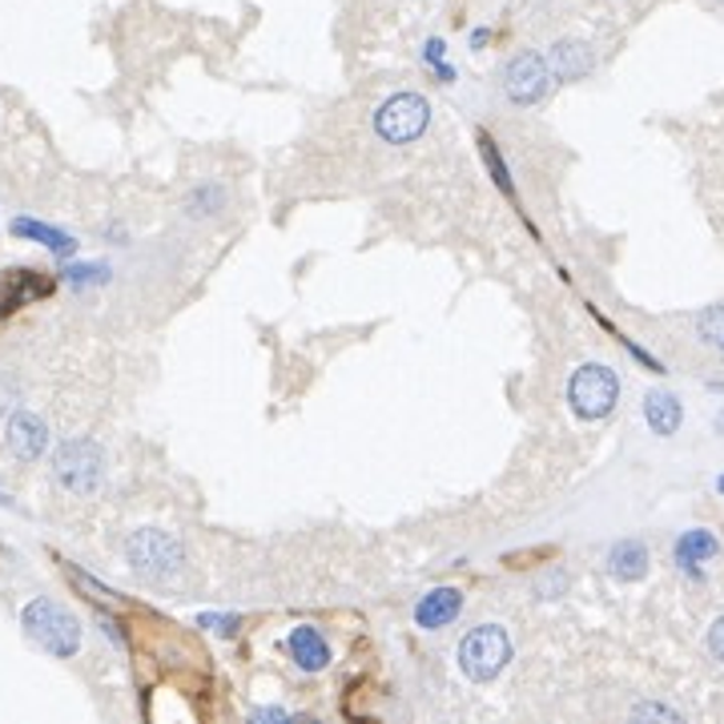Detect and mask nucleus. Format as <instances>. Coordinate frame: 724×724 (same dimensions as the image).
Here are the masks:
<instances>
[{
	"instance_id": "a878e982",
	"label": "nucleus",
	"mask_w": 724,
	"mask_h": 724,
	"mask_svg": "<svg viewBox=\"0 0 724 724\" xmlns=\"http://www.w3.org/2000/svg\"><path fill=\"white\" fill-rule=\"evenodd\" d=\"M564 588H568V576H547L539 584V591H564Z\"/></svg>"
},
{
	"instance_id": "f257e3e1",
	"label": "nucleus",
	"mask_w": 724,
	"mask_h": 724,
	"mask_svg": "<svg viewBox=\"0 0 724 724\" xmlns=\"http://www.w3.org/2000/svg\"><path fill=\"white\" fill-rule=\"evenodd\" d=\"M21 625H24V632L33 636L45 652H53V657H77L81 625H77V616L69 612V608H61L56 600H33L21 612Z\"/></svg>"
},
{
	"instance_id": "0eeeda50",
	"label": "nucleus",
	"mask_w": 724,
	"mask_h": 724,
	"mask_svg": "<svg viewBox=\"0 0 724 724\" xmlns=\"http://www.w3.org/2000/svg\"><path fill=\"white\" fill-rule=\"evenodd\" d=\"M547 85H552V69L539 53H520L503 69V93L515 105H535L547 93Z\"/></svg>"
},
{
	"instance_id": "dca6fc26",
	"label": "nucleus",
	"mask_w": 724,
	"mask_h": 724,
	"mask_svg": "<svg viewBox=\"0 0 724 724\" xmlns=\"http://www.w3.org/2000/svg\"><path fill=\"white\" fill-rule=\"evenodd\" d=\"M12 234L29 238V242H41L45 250H53V254H73V250H77V242H73L65 230L36 222V218H17V222H12Z\"/></svg>"
},
{
	"instance_id": "aec40b11",
	"label": "nucleus",
	"mask_w": 724,
	"mask_h": 724,
	"mask_svg": "<svg viewBox=\"0 0 724 724\" xmlns=\"http://www.w3.org/2000/svg\"><path fill=\"white\" fill-rule=\"evenodd\" d=\"M222 190H218V186H206V190H193L190 193V201H186V206H190V213H218L222 210Z\"/></svg>"
},
{
	"instance_id": "4468645a",
	"label": "nucleus",
	"mask_w": 724,
	"mask_h": 724,
	"mask_svg": "<svg viewBox=\"0 0 724 724\" xmlns=\"http://www.w3.org/2000/svg\"><path fill=\"white\" fill-rule=\"evenodd\" d=\"M644 423L652 427V434L672 439L684 423V402L672 390H648L644 395Z\"/></svg>"
},
{
	"instance_id": "423d86ee",
	"label": "nucleus",
	"mask_w": 724,
	"mask_h": 724,
	"mask_svg": "<svg viewBox=\"0 0 724 724\" xmlns=\"http://www.w3.org/2000/svg\"><path fill=\"white\" fill-rule=\"evenodd\" d=\"M101 471H105V455L90 439H69V443H61V451L53 459L56 483L73 491V495H93L101 487Z\"/></svg>"
},
{
	"instance_id": "6e6552de",
	"label": "nucleus",
	"mask_w": 724,
	"mask_h": 724,
	"mask_svg": "<svg viewBox=\"0 0 724 724\" xmlns=\"http://www.w3.org/2000/svg\"><path fill=\"white\" fill-rule=\"evenodd\" d=\"M716 556H721V539L709 527H689L672 544V564L696 584H704V564H713Z\"/></svg>"
},
{
	"instance_id": "a211bd4d",
	"label": "nucleus",
	"mask_w": 724,
	"mask_h": 724,
	"mask_svg": "<svg viewBox=\"0 0 724 724\" xmlns=\"http://www.w3.org/2000/svg\"><path fill=\"white\" fill-rule=\"evenodd\" d=\"M480 154H483V161H487V174L495 178V186H500L507 198H515V181H512V169H507V161H503V154H500V145L491 141L487 134H480Z\"/></svg>"
},
{
	"instance_id": "393cba45",
	"label": "nucleus",
	"mask_w": 724,
	"mask_h": 724,
	"mask_svg": "<svg viewBox=\"0 0 724 724\" xmlns=\"http://www.w3.org/2000/svg\"><path fill=\"white\" fill-rule=\"evenodd\" d=\"M250 721H290V713L286 709H254V716H250Z\"/></svg>"
},
{
	"instance_id": "ddd939ff",
	"label": "nucleus",
	"mask_w": 724,
	"mask_h": 724,
	"mask_svg": "<svg viewBox=\"0 0 724 724\" xmlns=\"http://www.w3.org/2000/svg\"><path fill=\"white\" fill-rule=\"evenodd\" d=\"M547 69H552L556 81H584L596 69V56H591V49L584 41H559L547 53Z\"/></svg>"
},
{
	"instance_id": "4be33fe9",
	"label": "nucleus",
	"mask_w": 724,
	"mask_h": 724,
	"mask_svg": "<svg viewBox=\"0 0 724 724\" xmlns=\"http://www.w3.org/2000/svg\"><path fill=\"white\" fill-rule=\"evenodd\" d=\"M238 616H218V612H206V616H198V628H210V632H218V636H234L238 632Z\"/></svg>"
},
{
	"instance_id": "1a4fd4ad",
	"label": "nucleus",
	"mask_w": 724,
	"mask_h": 724,
	"mask_svg": "<svg viewBox=\"0 0 724 724\" xmlns=\"http://www.w3.org/2000/svg\"><path fill=\"white\" fill-rule=\"evenodd\" d=\"M49 290H53V279L36 274V270H4V274H0V318L12 311H21L24 302L45 298Z\"/></svg>"
},
{
	"instance_id": "7ed1b4c3",
	"label": "nucleus",
	"mask_w": 724,
	"mask_h": 724,
	"mask_svg": "<svg viewBox=\"0 0 724 724\" xmlns=\"http://www.w3.org/2000/svg\"><path fill=\"white\" fill-rule=\"evenodd\" d=\"M507 660H512V640H507V632L500 625L471 628L463 636V644H459V669L475 684H487V680L500 676L507 669Z\"/></svg>"
},
{
	"instance_id": "bb28decb",
	"label": "nucleus",
	"mask_w": 724,
	"mask_h": 724,
	"mask_svg": "<svg viewBox=\"0 0 724 724\" xmlns=\"http://www.w3.org/2000/svg\"><path fill=\"white\" fill-rule=\"evenodd\" d=\"M487 36H491L487 29H475V33H471V45H475V49H483V45H487Z\"/></svg>"
},
{
	"instance_id": "9b49d317",
	"label": "nucleus",
	"mask_w": 724,
	"mask_h": 724,
	"mask_svg": "<svg viewBox=\"0 0 724 724\" xmlns=\"http://www.w3.org/2000/svg\"><path fill=\"white\" fill-rule=\"evenodd\" d=\"M459 612H463V591L431 588L423 600L415 604V625L423 628V632H439V628H447L451 620H459Z\"/></svg>"
},
{
	"instance_id": "f03ea898",
	"label": "nucleus",
	"mask_w": 724,
	"mask_h": 724,
	"mask_svg": "<svg viewBox=\"0 0 724 724\" xmlns=\"http://www.w3.org/2000/svg\"><path fill=\"white\" fill-rule=\"evenodd\" d=\"M568 402L571 411L579 419H608L616 411V402H620V379H616L612 367H604V363H584V367L571 370L568 379Z\"/></svg>"
},
{
	"instance_id": "f8f14e48",
	"label": "nucleus",
	"mask_w": 724,
	"mask_h": 724,
	"mask_svg": "<svg viewBox=\"0 0 724 724\" xmlns=\"http://www.w3.org/2000/svg\"><path fill=\"white\" fill-rule=\"evenodd\" d=\"M286 648H290V660H294L302 672H323L326 664H330V644H326V636L314 625L290 628Z\"/></svg>"
},
{
	"instance_id": "6ab92c4d",
	"label": "nucleus",
	"mask_w": 724,
	"mask_h": 724,
	"mask_svg": "<svg viewBox=\"0 0 724 724\" xmlns=\"http://www.w3.org/2000/svg\"><path fill=\"white\" fill-rule=\"evenodd\" d=\"M423 61L431 65V73L443 81V85H451V81H455V69L447 65V45L439 41V36H431V41L423 45Z\"/></svg>"
},
{
	"instance_id": "9d476101",
	"label": "nucleus",
	"mask_w": 724,
	"mask_h": 724,
	"mask_svg": "<svg viewBox=\"0 0 724 724\" xmlns=\"http://www.w3.org/2000/svg\"><path fill=\"white\" fill-rule=\"evenodd\" d=\"M4 443H9V451L21 463H33V459H41L45 455V447H49V427L36 419V415H29V411H21V415H12L9 419V431H4Z\"/></svg>"
},
{
	"instance_id": "412c9836",
	"label": "nucleus",
	"mask_w": 724,
	"mask_h": 724,
	"mask_svg": "<svg viewBox=\"0 0 724 724\" xmlns=\"http://www.w3.org/2000/svg\"><path fill=\"white\" fill-rule=\"evenodd\" d=\"M636 721H680V713L672 709V704H657V701H644L632 709Z\"/></svg>"
},
{
	"instance_id": "c756f323",
	"label": "nucleus",
	"mask_w": 724,
	"mask_h": 724,
	"mask_svg": "<svg viewBox=\"0 0 724 724\" xmlns=\"http://www.w3.org/2000/svg\"><path fill=\"white\" fill-rule=\"evenodd\" d=\"M0 503H4V495H0Z\"/></svg>"
},
{
	"instance_id": "b1692460",
	"label": "nucleus",
	"mask_w": 724,
	"mask_h": 724,
	"mask_svg": "<svg viewBox=\"0 0 724 724\" xmlns=\"http://www.w3.org/2000/svg\"><path fill=\"white\" fill-rule=\"evenodd\" d=\"M704 644H709L713 660H721V664H724V616H716V620H713V628H709V640H704Z\"/></svg>"
},
{
	"instance_id": "5701e85b",
	"label": "nucleus",
	"mask_w": 724,
	"mask_h": 724,
	"mask_svg": "<svg viewBox=\"0 0 724 724\" xmlns=\"http://www.w3.org/2000/svg\"><path fill=\"white\" fill-rule=\"evenodd\" d=\"M65 279L73 282V286H85V282H105V279H109V266H69Z\"/></svg>"
},
{
	"instance_id": "39448f33",
	"label": "nucleus",
	"mask_w": 724,
	"mask_h": 724,
	"mask_svg": "<svg viewBox=\"0 0 724 724\" xmlns=\"http://www.w3.org/2000/svg\"><path fill=\"white\" fill-rule=\"evenodd\" d=\"M427 125H431V105L419 93H395L375 113V134L390 145H407L415 137H423Z\"/></svg>"
},
{
	"instance_id": "20e7f679",
	"label": "nucleus",
	"mask_w": 724,
	"mask_h": 724,
	"mask_svg": "<svg viewBox=\"0 0 724 724\" xmlns=\"http://www.w3.org/2000/svg\"><path fill=\"white\" fill-rule=\"evenodd\" d=\"M125 559H129V568H134L137 576L169 579V576H178V571H181L186 552H181V544L169 532L141 527V532H134L129 539H125Z\"/></svg>"
},
{
	"instance_id": "f3484780",
	"label": "nucleus",
	"mask_w": 724,
	"mask_h": 724,
	"mask_svg": "<svg viewBox=\"0 0 724 724\" xmlns=\"http://www.w3.org/2000/svg\"><path fill=\"white\" fill-rule=\"evenodd\" d=\"M696 338L724 358V306H709L696 314Z\"/></svg>"
},
{
	"instance_id": "2eb2a0df",
	"label": "nucleus",
	"mask_w": 724,
	"mask_h": 724,
	"mask_svg": "<svg viewBox=\"0 0 724 724\" xmlns=\"http://www.w3.org/2000/svg\"><path fill=\"white\" fill-rule=\"evenodd\" d=\"M648 547L640 544V539H620V544H612V552H608V571H612L620 584H636V579L648 576Z\"/></svg>"
},
{
	"instance_id": "c85d7f7f",
	"label": "nucleus",
	"mask_w": 724,
	"mask_h": 724,
	"mask_svg": "<svg viewBox=\"0 0 724 724\" xmlns=\"http://www.w3.org/2000/svg\"><path fill=\"white\" fill-rule=\"evenodd\" d=\"M716 491H721V495H724V471H721V475H716Z\"/></svg>"
},
{
	"instance_id": "cd10ccee",
	"label": "nucleus",
	"mask_w": 724,
	"mask_h": 724,
	"mask_svg": "<svg viewBox=\"0 0 724 724\" xmlns=\"http://www.w3.org/2000/svg\"><path fill=\"white\" fill-rule=\"evenodd\" d=\"M713 427H716V434H724V407L716 411V419H713Z\"/></svg>"
}]
</instances>
